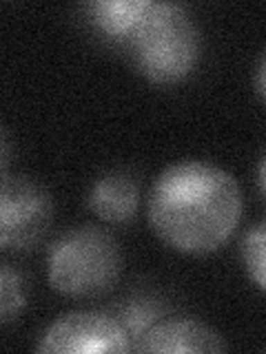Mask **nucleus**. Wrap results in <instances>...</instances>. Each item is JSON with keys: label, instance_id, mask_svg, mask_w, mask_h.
<instances>
[{"label": "nucleus", "instance_id": "obj_1", "mask_svg": "<svg viewBox=\"0 0 266 354\" xmlns=\"http://www.w3.org/2000/svg\"><path fill=\"white\" fill-rule=\"evenodd\" d=\"M244 195L229 171L202 160L166 166L155 177L147 219L164 246L202 257L220 250L238 230Z\"/></svg>", "mask_w": 266, "mask_h": 354}, {"label": "nucleus", "instance_id": "obj_2", "mask_svg": "<svg viewBox=\"0 0 266 354\" xmlns=\"http://www.w3.org/2000/svg\"><path fill=\"white\" fill-rule=\"evenodd\" d=\"M138 73L153 84L186 80L202 55V36L191 14L177 3H151L147 16L127 40Z\"/></svg>", "mask_w": 266, "mask_h": 354}, {"label": "nucleus", "instance_id": "obj_3", "mask_svg": "<svg viewBox=\"0 0 266 354\" xmlns=\"http://www.w3.org/2000/svg\"><path fill=\"white\" fill-rule=\"evenodd\" d=\"M47 279L71 299L103 297L120 279L122 252L116 237L96 224L64 230L47 250Z\"/></svg>", "mask_w": 266, "mask_h": 354}, {"label": "nucleus", "instance_id": "obj_4", "mask_svg": "<svg viewBox=\"0 0 266 354\" xmlns=\"http://www.w3.org/2000/svg\"><path fill=\"white\" fill-rule=\"evenodd\" d=\"M53 221V199L27 175H3L0 191V246L29 250L47 235Z\"/></svg>", "mask_w": 266, "mask_h": 354}, {"label": "nucleus", "instance_id": "obj_5", "mask_svg": "<svg viewBox=\"0 0 266 354\" xmlns=\"http://www.w3.org/2000/svg\"><path fill=\"white\" fill-rule=\"evenodd\" d=\"M36 350L42 354L133 352V341L125 326L107 313H66L44 330Z\"/></svg>", "mask_w": 266, "mask_h": 354}, {"label": "nucleus", "instance_id": "obj_6", "mask_svg": "<svg viewBox=\"0 0 266 354\" xmlns=\"http://www.w3.org/2000/svg\"><path fill=\"white\" fill-rule=\"evenodd\" d=\"M229 343L218 330L191 317H166L133 343V352H227Z\"/></svg>", "mask_w": 266, "mask_h": 354}, {"label": "nucleus", "instance_id": "obj_7", "mask_svg": "<svg viewBox=\"0 0 266 354\" xmlns=\"http://www.w3.org/2000/svg\"><path fill=\"white\" fill-rule=\"evenodd\" d=\"M89 210L107 224H127L138 215L140 182L129 171H109L100 175L87 195Z\"/></svg>", "mask_w": 266, "mask_h": 354}, {"label": "nucleus", "instance_id": "obj_8", "mask_svg": "<svg viewBox=\"0 0 266 354\" xmlns=\"http://www.w3.org/2000/svg\"><path fill=\"white\" fill-rule=\"evenodd\" d=\"M151 3L153 0H96L87 3L82 9L100 36L127 44L140 20L147 16Z\"/></svg>", "mask_w": 266, "mask_h": 354}, {"label": "nucleus", "instance_id": "obj_9", "mask_svg": "<svg viewBox=\"0 0 266 354\" xmlns=\"http://www.w3.org/2000/svg\"><path fill=\"white\" fill-rule=\"evenodd\" d=\"M164 313H166V308L155 297L133 295L129 299H122V304L116 308L114 317L125 326L131 341L136 343L153 324H158Z\"/></svg>", "mask_w": 266, "mask_h": 354}, {"label": "nucleus", "instance_id": "obj_10", "mask_svg": "<svg viewBox=\"0 0 266 354\" xmlns=\"http://www.w3.org/2000/svg\"><path fill=\"white\" fill-rule=\"evenodd\" d=\"M240 259L251 281L266 292V219L244 232L240 243Z\"/></svg>", "mask_w": 266, "mask_h": 354}, {"label": "nucleus", "instance_id": "obj_11", "mask_svg": "<svg viewBox=\"0 0 266 354\" xmlns=\"http://www.w3.org/2000/svg\"><path fill=\"white\" fill-rule=\"evenodd\" d=\"M27 306V286L11 263L0 266V324L9 326Z\"/></svg>", "mask_w": 266, "mask_h": 354}, {"label": "nucleus", "instance_id": "obj_12", "mask_svg": "<svg viewBox=\"0 0 266 354\" xmlns=\"http://www.w3.org/2000/svg\"><path fill=\"white\" fill-rule=\"evenodd\" d=\"M253 82H255V91H258V95L266 102V49H264V53L260 55L258 66H255V77H253Z\"/></svg>", "mask_w": 266, "mask_h": 354}, {"label": "nucleus", "instance_id": "obj_13", "mask_svg": "<svg viewBox=\"0 0 266 354\" xmlns=\"http://www.w3.org/2000/svg\"><path fill=\"white\" fill-rule=\"evenodd\" d=\"M258 188H260L262 197L266 199V151L262 153V158L258 162Z\"/></svg>", "mask_w": 266, "mask_h": 354}, {"label": "nucleus", "instance_id": "obj_14", "mask_svg": "<svg viewBox=\"0 0 266 354\" xmlns=\"http://www.w3.org/2000/svg\"><path fill=\"white\" fill-rule=\"evenodd\" d=\"M0 147H3V175H7L9 173V140H7V131H3Z\"/></svg>", "mask_w": 266, "mask_h": 354}]
</instances>
